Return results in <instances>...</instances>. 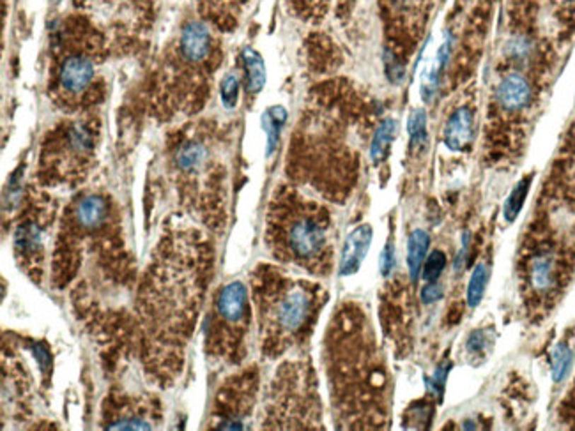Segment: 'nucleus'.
Returning a JSON list of instances; mask_svg holds the SVG:
<instances>
[{
    "label": "nucleus",
    "instance_id": "f257e3e1",
    "mask_svg": "<svg viewBox=\"0 0 575 431\" xmlns=\"http://www.w3.org/2000/svg\"><path fill=\"white\" fill-rule=\"evenodd\" d=\"M327 336L330 378L338 408L347 413L352 396L361 398L363 427H379L383 423L386 374L379 364L376 343L368 334V324L358 309H345L331 324Z\"/></svg>",
    "mask_w": 575,
    "mask_h": 431
},
{
    "label": "nucleus",
    "instance_id": "f03ea898",
    "mask_svg": "<svg viewBox=\"0 0 575 431\" xmlns=\"http://www.w3.org/2000/svg\"><path fill=\"white\" fill-rule=\"evenodd\" d=\"M264 352L280 355L303 339L315 321L326 293L319 285L292 279L266 267L253 283Z\"/></svg>",
    "mask_w": 575,
    "mask_h": 431
},
{
    "label": "nucleus",
    "instance_id": "7ed1b4c3",
    "mask_svg": "<svg viewBox=\"0 0 575 431\" xmlns=\"http://www.w3.org/2000/svg\"><path fill=\"white\" fill-rule=\"evenodd\" d=\"M575 272V235L543 218L529 226L518 254V279L525 307L535 314L552 309Z\"/></svg>",
    "mask_w": 575,
    "mask_h": 431
},
{
    "label": "nucleus",
    "instance_id": "20e7f679",
    "mask_svg": "<svg viewBox=\"0 0 575 431\" xmlns=\"http://www.w3.org/2000/svg\"><path fill=\"white\" fill-rule=\"evenodd\" d=\"M330 216L301 200L280 201L271 211L267 244L281 261L298 265L313 274H327L333 258Z\"/></svg>",
    "mask_w": 575,
    "mask_h": 431
},
{
    "label": "nucleus",
    "instance_id": "39448f33",
    "mask_svg": "<svg viewBox=\"0 0 575 431\" xmlns=\"http://www.w3.org/2000/svg\"><path fill=\"white\" fill-rule=\"evenodd\" d=\"M197 272L192 261L179 260L178 253L165 256L163 261L151 272L149 281L144 290V317L149 327L153 325V334L160 341L163 334L165 321L168 325L167 336L174 341L185 338L190 324L195 321L197 299Z\"/></svg>",
    "mask_w": 575,
    "mask_h": 431
},
{
    "label": "nucleus",
    "instance_id": "423d86ee",
    "mask_svg": "<svg viewBox=\"0 0 575 431\" xmlns=\"http://www.w3.org/2000/svg\"><path fill=\"white\" fill-rule=\"evenodd\" d=\"M274 380L267 406L269 424L274 427H312L319 423V399L315 380L308 366L287 364Z\"/></svg>",
    "mask_w": 575,
    "mask_h": 431
},
{
    "label": "nucleus",
    "instance_id": "0eeeda50",
    "mask_svg": "<svg viewBox=\"0 0 575 431\" xmlns=\"http://www.w3.org/2000/svg\"><path fill=\"white\" fill-rule=\"evenodd\" d=\"M248 290L239 281L228 283L218 292L207 324V339L213 353H220L234 360L239 353V343L248 331Z\"/></svg>",
    "mask_w": 575,
    "mask_h": 431
},
{
    "label": "nucleus",
    "instance_id": "6e6552de",
    "mask_svg": "<svg viewBox=\"0 0 575 431\" xmlns=\"http://www.w3.org/2000/svg\"><path fill=\"white\" fill-rule=\"evenodd\" d=\"M255 377L253 374H246L241 380H236V384L232 387L221 391V394L218 396L221 410H216V413H220L218 427H223V430H241L246 413L250 412L253 399H255Z\"/></svg>",
    "mask_w": 575,
    "mask_h": 431
},
{
    "label": "nucleus",
    "instance_id": "1a4fd4ad",
    "mask_svg": "<svg viewBox=\"0 0 575 431\" xmlns=\"http://www.w3.org/2000/svg\"><path fill=\"white\" fill-rule=\"evenodd\" d=\"M496 101L504 113H522L535 101V87L524 74L511 71L497 85Z\"/></svg>",
    "mask_w": 575,
    "mask_h": 431
},
{
    "label": "nucleus",
    "instance_id": "9d476101",
    "mask_svg": "<svg viewBox=\"0 0 575 431\" xmlns=\"http://www.w3.org/2000/svg\"><path fill=\"white\" fill-rule=\"evenodd\" d=\"M45 244V226L40 219L27 218L16 226L15 232V251L16 256L22 258L23 264L30 265V268H41Z\"/></svg>",
    "mask_w": 575,
    "mask_h": 431
},
{
    "label": "nucleus",
    "instance_id": "9b49d317",
    "mask_svg": "<svg viewBox=\"0 0 575 431\" xmlns=\"http://www.w3.org/2000/svg\"><path fill=\"white\" fill-rule=\"evenodd\" d=\"M94 62L89 57L71 55L62 60L59 69V85L66 94L79 95L93 83Z\"/></svg>",
    "mask_w": 575,
    "mask_h": 431
},
{
    "label": "nucleus",
    "instance_id": "f8f14e48",
    "mask_svg": "<svg viewBox=\"0 0 575 431\" xmlns=\"http://www.w3.org/2000/svg\"><path fill=\"white\" fill-rule=\"evenodd\" d=\"M370 242H372V228L368 225L358 226V228L349 233L340 258L342 274H354L361 267L363 260H365L366 253H368Z\"/></svg>",
    "mask_w": 575,
    "mask_h": 431
},
{
    "label": "nucleus",
    "instance_id": "ddd939ff",
    "mask_svg": "<svg viewBox=\"0 0 575 431\" xmlns=\"http://www.w3.org/2000/svg\"><path fill=\"white\" fill-rule=\"evenodd\" d=\"M179 52L182 59L190 64H200L207 59L211 52V34L200 21H192L182 28Z\"/></svg>",
    "mask_w": 575,
    "mask_h": 431
},
{
    "label": "nucleus",
    "instance_id": "4468645a",
    "mask_svg": "<svg viewBox=\"0 0 575 431\" xmlns=\"http://www.w3.org/2000/svg\"><path fill=\"white\" fill-rule=\"evenodd\" d=\"M472 138V113L469 108H460L448 119L444 127V143L450 150H462Z\"/></svg>",
    "mask_w": 575,
    "mask_h": 431
},
{
    "label": "nucleus",
    "instance_id": "2eb2a0df",
    "mask_svg": "<svg viewBox=\"0 0 575 431\" xmlns=\"http://www.w3.org/2000/svg\"><path fill=\"white\" fill-rule=\"evenodd\" d=\"M429 233L423 232V230H414L409 237L407 242V267H409V276L414 281L419 276V271H422L423 265V258H425L426 249H429Z\"/></svg>",
    "mask_w": 575,
    "mask_h": 431
},
{
    "label": "nucleus",
    "instance_id": "dca6fc26",
    "mask_svg": "<svg viewBox=\"0 0 575 431\" xmlns=\"http://www.w3.org/2000/svg\"><path fill=\"white\" fill-rule=\"evenodd\" d=\"M243 59H245L248 90L252 92V94H257V92L264 87V81H266V67H264V60L262 57L252 48L245 49Z\"/></svg>",
    "mask_w": 575,
    "mask_h": 431
},
{
    "label": "nucleus",
    "instance_id": "f3484780",
    "mask_svg": "<svg viewBox=\"0 0 575 431\" xmlns=\"http://www.w3.org/2000/svg\"><path fill=\"white\" fill-rule=\"evenodd\" d=\"M395 131H397V122H395L393 119L383 120L381 126L377 127L376 136H373V141H372V150H370L372 159L376 163L383 161V159L386 158L388 148H390L391 140H393Z\"/></svg>",
    "mask_w": 575,
    "mask_h": 431
},
{
    "label": "nucleus",
    "instance_id": "a211bd4d",
    "mask_svg": "<svg viewBox=\"0 0 575 431\" xmlns=\"http://www.w3.org/2000/svg\"><path fill=\"white\" fill-rule=\"evenodd\" d=\"M285 119H287V113H285V110L281 106H273V108L264 113L262 126L267 134V155L273 154L274 147H277L278 133H280V127L284 126Z\"/></svg>",
    "mask_w": 575,
    "mask_h": 431
},
{
    "label": "nucleus",
    "instance_id": "6ab92c4d",
    "mask_svg": "<svg viewBox=\"0 0 575 431\" xmlns=\"http://www.w3.org/2000/svg\"><path fill=\"white\" fill-rule=\"evenodd\" d=\"M529 182H531V177H525V179H522L521 182L513 187V191L510 193V196H508L506 205H504V218H506L508 221H513V219L517 218L518 212H521L522 205H524V201H525V196H528Z\"/></svg>",
    "mask_w": 575,
    "mask_h": 431
},
{
    "label": "nucleus",
    "instance_id": "aec40b11",
    "mask_svg": "<svg viewBox=\"0 0 575 431\" xmlns=\"http://www.w3.org/2000/svg\"><path fill=\"white\" fill-rule=\"evenodd\" d=\"M487 281H489V268H487V265L480 264L472 272L471 281H469L467 286V304L471 307L478 306L480 300H482Z\"/></svg>",
    "mask_w": 575,
    "mask_h": 431
},
{
    "label": "nucleus",
    "instance_id": "412c9836",
    "mask_svg": "<svg viewBox=\"0 0 575 431\" xmlns=\"http://www.w3.org/2000/svg\"><path fill=\"white\" fill-rule=\"evenodd\" d=\"M571 362V350L567 343H559L552 352V378L554 382H559L567 374L568 366Z\"/></svg>",
    "mask_w": 575,
    "mask_h": 431
},
{
    "label": "nucleus",
    "instance_id": "4be33fe9",
    "mask_svg": "<svg viewBox=\"0 0 575 431\" xmlns=\"http://www.w3.org/2000/svg\"><path fill=\"white\" fill-rule=\"evenodd\" d=\"M441 67V64L436 60H432V62L426 64L425 67H423V73H422V98L425 99V101H432L434 94H436V88H437V69Z\"/></svg>",
    "mask_w": 575,
    "mask_h": 431
},
{
    "label": "nucleus",
    "instance_id": "5701e85b",
    "mask_svg": "<svg viewBox=\"0 0 575 431\" xmlns=\"http://www.w3.org/2000/svg\"><path fill=\"white\" fill-rule=\"evenodd\" d=\"M444 267H446V256H444V253L443 251H434V253L426 258L425 267H423L422 271L423 279L429 283L437 281V278L443 274Z\"/></svg>",
    "mask_w": 575,
    "mask_h": 431
},
{
    "label": "nucleus",
    "instance_id": "b1692460",
    "mask_svg": "<svg viewBox=\"0 0 575 431\" xmlns=\"http://www.w3.org/2000/svg\"><path fill=\"white\" fill-rule=\"evenodd\" d=\"M409 136H411L412 145H419L426 138V115L425 112H414L409 117L407 122Z\"/></svg>",
    "mask_w": 575,
    "mask_h": 431
},
{
    "label": "nucleus",
    "instance_id": "393cba45",
    "mask_svg": "<svg viewBox=\"0 0 575 431\" xmlns=\"http://www.w3.org/2000/svg\"><path fill=\"white\" fill-rule=\"evenodd\" d=\"M239 94V80L236 74H227L221 81V101L227 108H234L238 102Z\"/></svg>",
    "mask_w": 575,
    "mask_h": 431
},
{
    "label": "nucleus",
    "instance_id": "a878e982",
    "mask_svg": "<svg viewBox=\"0 0 575 431\" xmlns=\"http://www.w3.org/2000/svg\"><path fill=\"white\" fill-rule=\"evenodd\" d=\"M559 413H561V419H563V423L567 424V426L575 427V382H574V387H571L570 392H568L567 399H564L563 405H561Z\"/></svg>",
    "mask_w": 575,
    "mask_h": 431
},
{
    "label": "nucleus",
    "instance_id": "bb28decb",
    "mask_svg": "<svg viewBox=\"0 0 575 431\" xmlns=\"http://www.w3.org/2000/svg\"><path fill=\"white\" fill-rule=\"evenodd\" d=\"M443 295V288L441 286H437V283H429L426 286H423L422 290V299L423 302H434V300H437L439 297Z\"/></svg>",
    "mask_w": 575,
    "mask_h": 431
},
{
    "label": "nucleus",
    "instance_id": "cd10ccee",
    "mask_svg": "<svg viewBox=\"0 0 575 431\" xmlns=\"http://www.w3.org/2000/svg\"><path fill=\"white\" fill-rule=\"evenodd\" d=\"M393 265H395L393 247H391V244H388V246L384 247L383 254H381V268H383V274H388V272L393 268Z\"/></svg>",
    "mask_w": 575,
    "mask_h": 431
},
{
    "label": "nucleus",
    "instance_id": "c85d7f7f",
    "mask_svg": "<svg viewBox=\"0 0 575 431\" xmlns=\"http://www.w3.org/2000/svg\"><path fill=\"white\" fill-rule=\"evenodd\" d=\"M55 2H57V0H55Z\"/></svg>",
    "mask_w": 575,
    "mask_h": 431
}]
</instances>
